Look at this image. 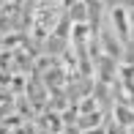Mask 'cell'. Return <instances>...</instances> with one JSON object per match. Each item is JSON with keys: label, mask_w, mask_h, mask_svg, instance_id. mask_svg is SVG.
<instances>
[{"label": "cell", "mask_w": 134, "mask_h": 134, "mask_svg": "<svg viewBox=\"0 0 134 134\" xmlns=\"http://www.w3.org/2000/svg\"><path fill=\"white\" fill-rule=\"evenodd\" d=\"M112 25H118L120 38H129V25H126V11L123 8H112Z\"/></svg>", "instance_id": "obj_1"}, {"label": "cell", "mask_w": 134, "mask_h": 134, "mask_svg": "<svg viewBox=\"0 0 134 134\" xmlns=\"http://www.w3.org/2000/svg\"><path fill=\"white\" fill-rule=\"evenodd\" d=\"M80 3H82V0H63L66 8H74V5H80Z\"/></svg>", "instance_id": "obj_2"}]
</instances>
